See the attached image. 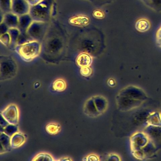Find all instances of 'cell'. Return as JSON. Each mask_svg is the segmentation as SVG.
I'll return each mask as SVG.
<instances>
[{
  "mask_svg": "<svg viewBox=\"0 0 161 161\" xmlns=\"http://www.w3.org/2000/svg\"><path fill=\"white\" fill-rule=\"evenodd\" d=\"M54 0H43L40 3L31 6L30 14L34 21L48 22L53 15Z\"/></svg>",
  "mask_w": 161,
  "mask_h": 161,
  "instance_id": "obj_1",
  "label": "cell"
},
{
  "mask_svg": "<svg viewBox=\"0 0 161 161\" xmlns=\"http://www.w3.org/2000/svg\"><path fill=\"white\" fill-rule=\"evenodd\" d=\"M41 43L36 41H31L22 45H17L15 51L22 60L31 62L39 56L41 52Z\"/></svg>",
  "mask_w": 161,
  "mask_h": 161,
  "instance_id": "obj_2",
  "label": "cell"
},
{
  "mask_svg": "<svg viewBox=\"0 0 161 161\" xmlns=\"http://www.w3.org/2000/svg\"><path fill=\"white\" fill-rule=\"evenodd\" d=\"M48 27V22L33 21L27 33L32 40L41 43L45 38Z\"/></svg>",
  "mask_w": 161,
  "mask_h": 161,
  "instance_id": "obj_3",
  "label": "cell"
},
{
  "mask_svg": "<svg viewBox=\"0 0 161 161\" xmlns=\"http://www.w3.org/2000/svg\"><path fill=\"white\" fill-rule=\"evenodd\" d=\"M45 42V50L49 54H58L64 49V40L58 36H50Z\"/></svg>",
  "mask_w": 161,
  "mask_h": 161,
  "instance_id": "obj_4",
  "label": "cell"
},
{
  "mask_svg": "<svg viewBox=\"0 0 161 161\" xmlns=\"http://www.w3.org/2000/svg\"><path fill=\"white\" fill-rule=\"evenodd\" d=\"M3 119L10 125H17L19 122V110L14 104H10L1 113Z\"/></svg>",
  "mask_w": 161,
  "mask_h": 161,
  "instance_id": "obj_5",
  "label": "cell"
},
{
  "mask_svg": "<svg viewBox=\"0 0 161 161\" xmlns=\"http://www.w3.org/2000/svg\"><path fill=\"white\" fill-rule=\"evenodd\" d=\"M31 8L26 0H12V12L19 17L29 14Z\"/></svg>",
  "mask_w": 161,
  "mask_h": 161,
  "instance_id": "obj_6",
  "label": "cell"
},
{
  "mask_svg": "<svg viewBox=\"0 0 161 161\" xmlns=\"http://www.w3.org/2000/svg\"><path fill=\"white\" fill-rule=\"evenodd\" d=\"M79 44L81 49L89 54L94 53L97 47V42L95 39L88 36L83 37Z\"/></svg>",
  "mask_w": 161,
  "mask_h": 161,
  "instance_id": "obj_7",
  "label": "cell"
},
{
  "mask_svg": "<svg viewBox=\"0 0 161 161\" xmlns=\"http://www.w3.org/2000/svg\"><path fill=\"white\" fill-rule=\"evenodd\" d=\"M83 111L86 115L90 117H97L100 115L96 108L92 97L86 101L84 105Z\"/></svg>",
  "mask_w": 161,
  "mask_h": 161,
  "instance_id": "obj_8",
  "label": "cell"
},
{
  "mask_svg": "<svg viewBox=\"0 0 161 161\" xmlns=\"http://www.w3.org/2000/svg\"><path fill=\"white\" fill-rule=\"evenodd\" d=\"M33 21V19L29 14L20 16L19 18L17 29L20 33H26Z\"/></svg>",
  "mask_w": 161,
  "mask_h": 161,
  "instance_id": "obj_9",
  "label": "cell"
},
{
  "mask_svg": "<svg viewBox=\"0 0 161 161\" xmlns=\"http://www.w3.org/2000/svg\"><path fill=\"white\" fill-rule=\"evenodd\" d=\"M1 69H3L4 72H14L16 69L15 62L11 57L3 56L1 58Z\"/></svg>",
  "mask_w": 161,
  "mask_h": 161,
  "instance_id": "obj_10",
  "label": "cell"
},
{
  "mask_svg": "<svg viewBox=\"0 0 161 161\" xmlns=\"http://www.w3.org/2000/svg\"><path fill=\"white\" fill-rule=\"evenodd\" d=\"M19 18L18 16L11 12L3 14L2 22L5 23L10 29L17 28Z\"/></svg>",
  "mask_w": 161,
  "mask_h": 161,
  "instance_id": "obj_11",
  "label": "cell"
},
{
  "mask_svg": "<svg viewBox=\"0 0 161 161\" xmlns=\"http://www.w3.org/2000/svg\"><path fill=\"white\" fill-rule=\"evenodd\" d=\"M26 141V137L22 133H14L10 138L11 147L13 148H17L21 147Z\"/></svg>",
  "mask_w": 161,
  "mask_h": 161,
  "instance_id": "obj_12",
  "label": "cell"
},
{
  "mask_svg": "<svg viewBox=\"0 0 161 161\" xmlns=\"http://www.w3.org/2000/svg\"><path fill=\"white\" fill-rule=\"evenodd\" d=\"M96 108L100 114H102L107 110L108 102L105 98L102 96H97L92 97Z\"/></svg>",
  "mask_w": 161,
  "mask_h": 161,
  "instance_id": "obj_13",
  "label": "cell"
},
{
  "mask_svg": "<svg viewBox=\"0 0 161 161\" xmlns=\"http://www.w3.org/2000/svg\"><path fill=\"white\" fill-rule=\"evenodd\" d=\"M92 63V58L90 54L83 52L78 55L76 59L77 64L80 68L89 67Z\"/></svg>",
  "mask_w": 161,
  "mask_h": 161,
  "instance_id": "obj_14",
  "label": "cell"
},
{
  "mask_svg": "<svg viewBox=\"0 0 161 161\" xmlns=\"http://www.w3.org/2000/svg\"><path fill=\"white\" fill-rule=\"evenodd\" d=\"M135 26L138 31L146 32L150 29V24L147 19H141L136 21Z\"/></svg>",
  "mask_w": 161,
  "mask_h": 161,
  "instance_id": "obj_15",
  "label": "cell"
},
{
  "mask_svg": "<svg viewBox=\"0 0 161 161\" xmlns=\"http://www.w3.org/2000/svg\"><path fill=\"white\" fill-rule=\"evenodd\" d=\"M8 33L11 38V46L14 47L17 46L18 40L20 35V31L17 28H11L9 29Z\"/></svg>",
  "mask_w": 161,
  "mask_h": 161,
  "instance_id": "obj_16",
  "label": "cell"
},
{
  "mask_svg": "<svg viewBox=\"0 0 161 161\" xmlns=\"http://www.w3.org/2000/svg\"><path fill=\"white\" fill-rule=\"evenodd\" d=\"M12 0H0L1 11L3 14L12 12Z\"/></svg>",
  "mask_w": 161,
  "mask_h": 161,
  "instance_id": "obj_17",
  "label": "cell"
},
{
  "mask_svg": "<svg viewBox=\"0 0 161 161\" xmlns=\"http://www.w3.org/2000/svg\"><path fill=\"white\" fill-rule=\"evenodd\" d=\"M67 87L66 82L63 79H57L53 82V88L55 91L62 92L64 91Z\"/></svg>",
  "mask_w": 161,
  "mask_h": 161,
  "instance_id": "obj_18",
  "label": "cell"
},
{
  "mask_svg": "<svg viewBox=\"0 0 161 161\" xmlns=\"http://www.w3.org/2000/svg\"><path fill=\"white\" fill-rule=\"evenodd\" d=\"M61 126L56 123H51L46 126L47 132L51 135H55L61 130Z\"/></svg>",
  "mask_w": 161,
  "mask_h": 161,
  "instance_id": "obj_19",
  "label": "cell"
},
{
  "mask_svg": "<svg viewBox=\"0 0 161 161\" xmlns=\"http://www.w3.org/2000/svg\"><path fill=\"white\" fill-rule=\"evenodd\" d=\"M32 161H54L53 157L49 153H40L37 154L34 158L32 159Z\"/></svg>",
  "mask_w": 161,
  "mask_h": 161,
  "instance_id": "obj_20",
  "label": "cell"
},
{
  "mask_svg": "<svg viewBox=\"0 0 161 161\" xmlns=\"http://www.w3.org/2000/svg\"><path fill=\"white\" fill-rule=\"evenodd\" d=\"M33 41L31 38L28 35L27 33H20L19 37L18 40L17 46V45H22L25 44L27 42H30V41Z\"/></svg>",
  "mask_w": 161,
  "mask_h": 161,
  "instance_id": "obj_21",
  "label": "cell"
},
{
  "mask_svg": "<svg viewBox=\"0 0 161 161\" xmlns=\"http://www.w3.org/2000/svg\"><path fill=\"white\" fill-rule=\"evenodd\" d=\"M0 41L2 44L6 47H9L11 45V38L9 33H6L4 34L1 35Z\"/></svg>",
  "mask_w": 161,
  "mask_h": 161,
  "instance_id": "obj_22",
  "label": "cell"
},
{
  "mask_svg": "<svg viewBox=\"0 0 161 161\" xmlns=\"http://www.w3.org/2000/svg\"><path fill=\"white\" fill-rule=\"evenodd\" d=\"M80 73L81 75L84 77H89L92 74V69L90 66L81 68L80 69Z\"/></svg>",
  "mask_w": 161,
  "mask_h": 161,
  "instance_id": "obj_23",
  "label": "cell"
},
{
  "mask_svg": "<svg viewBox=\"0 0 161 161\" xmlns=\"http://www.w3.org/2000/svg\"><path fill=\"white\" fill-rule=\"evenodd\" d=\"M9 29L10 28L7 26L5 23L3 22H1V24H0V34L1 35L8 33Z\"/></svg>",
  "mask_w": 161,
  "mask_h": 161,
  "instance_id": "obj_24",
  "label": "cell"
},
{
  "mask_svg": "<svg viewBox=\"0 0 161 161\" xmlns=\"http://www.w3.org/2000/svg\"><path fill=\"white\" fill-rule=\"evenodd\" d=\"M156 40L158 46L161 47V27L156 33Z\"/></svg>",
  "mask_w": 161,
  "mask_h": 161,
  "instance_id": "obj_25",
  "label": "cell"
},
{
  "mask_svg": "<svg viewBox=\"0 0 161 161\" xmlns=\"http://www.w3.org/2000/svg\"><path fill=\"white\" fill-rule=\"evenodd\" d=\"M98 157L95 154H90L86 157V161H99Z\"/></svg>",
  "mask_w": 161,
  "mask_h": 161,
  "instance_id": "obj_26",
  "label": "cell"
},
{
  "mask_svg": "<svg viewBox=\"0 0 161 161\" xmlns=\"http://www.w3.org/2000/svg\"><path fill=\"white\" fill-rule=\"evenodd\" d=\"M31 6H34L40 3L43 0H26Z\"/></svg>",
  "mask_w": 161,
  "mask_h": 161,
  "instance_id": "obj_27",
  "label": "cell"
}]
</instances>
